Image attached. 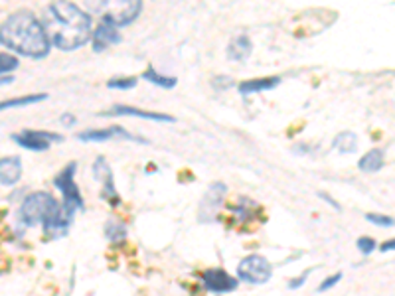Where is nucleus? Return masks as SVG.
Returning <instances> with one entry per match:
<instances>
[{"label": "nucleus", "instance_id": "f257e3e1", "mask_svg": "<svg viewBox=\"0 0 395 296\" xmlns=\"http://www.w3.org/2000/svg\"><path fill=\"white\" fill-rule=\"evenodd\" d=\"M42 26L49 44L61 51H73L91 39V16L73 2H51Z\"/></svg>", "mask_w": 395, "mask_h": 296}, {"label": "nucleus", "instance_id": "f03ea898", "mask_svg": "<svg viewBox=\"0 0 395 296\" xmlns=\"http://www.w3.org/2000/svg\"><path fill=\"white\" fill-rule=\"evenodd\" d=\"M0 44L30 59H44L51 48L42 22L28 10L14 12L2 22Z\"/></svg>", "mask_w": 395, "mask_h": 296}, {"label": "nucleus", "instance_id": "7ed1b4c3", "mask_svg": "<svg viewBox=\"0 0 395 296\" xmlns=\"http://www.w3.org/2000/svg\"><path fill=\"white\" fill-rule=\"evenodd\" d=\"M87 10L103 16L101 24H107V26H113L117 30L133 24L138 18V14L142 12V2H138V0L137 2H130V0H125V2H89Z\"/></svg>", "mask_w": 395, "mask_h": 296}, {"label": "nucleus", "instance_id": "20e7f679", "mask_svg": "<svg viewBox=\"0 0 395 296\" xmlns=\"http://www.w3.org/2000/svg\"><path fill=\"white\" fill-rule=\"evenodd\" d=\"M59 206V202L56 197L48 194V192H36L30 194L24 204L20 206V219L28 227H36L40 223H44Z\"/></svg>", "mask_w": 395, "mask_h": 296}, {"label": "nucleus", "instance_id": "39448f33", "mask_svg": "<svg viewBox=\"0 0 395 296\" xmlns=\"http://www.w3.org/2000/svg\"><path fill=\"white\" fill-rule=\"evenodd\" d=\"M273 276V266L263 255H249L237 265V280L247 285H265Z\"/></svg>", "mask_w": 395, "mask_h": 296}, {"label": "nucleus", "instance_id": "423d86ee", "mask_svg": "<svg viewBox=\"0 0 395 296\" xmlns=\"http://www.w3.org/2000/svg\"><path fill=\"white\" fill-rule=\"evenodd\" d=\"M75 170H78V162L68 164V166L59 172L58 176L54 178V186H56V190L61 192L66 206L73 207L75 211H81L83 206H85V202H83V197L79 194L78 184H75Z\"/></svg>", "mask_w": 395, "mask_h": 296}, {"label": "nucleus", "instance_id": "0eeeda50", "mask_svg": "<svg viewBox=\"0 0 395 296\" xmlns=\"http://www.w3.org/2000/svg\"><path fill=\"white\" fill-rule=\"evenodd\" d=\"M12 140L18 142L22 148H28V150H34V152H46L51 147V142H63V137L58 135V132L24 128L18 135H12Z\"/></svg>", "mask_w": 395, "mask_h": 296}, {"label": "nucleus", "instance_id": "6e6552de", "mask_svg": "<svg viewBox=\"0 0 395 296\" xmlns=\"http://www.w3.org/2000/svg\"><path fill=\"white\" fill-rule=\"evenodd\" d=\"M73 217H75V209L73 207L66 206L63 202L56 207V211L42 223L44 226V235L48 239H58L68 233L69 226L73 223Z\"/></svg>", "mask_w": 395, "mask_h": 296}, {"label": "nucleus", "instance_id": "1a4fd4ad", "mask_svg": "<svg viewBox=\"0 0 395 296\" xmlns=\"http://www.w3.org/2000/svg\"><path fill=\"white\" fill-rule=\"evenodd\" d=\"M202 285L209 292L216 295H226V292H233L239 286V280L236 276H231L226 269H207L202 273Z\"/></svg>", "mask_w": 395, "mask_h": 296}, {"label": "nucleus", "instance_id": "9d476101", "mask_svg": "<svg viewBox=\"0 0 395 296\" xmlns=\"http://www.w3.org/2000/svg\"><path fill=\"white\" fill-rule=\"evenodd\" d=\"M93 176L97 178L99 182L103 184V192H101V197L111 204V207H119L121 206V197L117 194V187H115V180H113V172H111V166L109 162L103 156H99L95 162H93Z\"/></svg>", "mask_w": 395, "mask_h": 296}, {"label": "nucleus", "instance_id": "9b49d317", "mask_svg": "<svg viewBox=\"0 0 395 296\" xmlns=\"http://www.w3.org/2000/svg\"><path fill=\"white\" fill-rule=\"evenodd\" d=\"M227 196V186L224 182H216V184H212L209 190L206 192V196L202 199V204H200V221H212L214 216H216V209L221 204H224V199Z\"/></svg>", "mask_w": 395, "mask_h": 296}, {"label": "nucleus", "instance_id": "f8f14e48", "mask_svg": "<svg viewBox=\"0 0 395 296\" xmlns=\"http://www.w3.org/2000/svg\"><path fill=\"white\" fill-rule=\"evenodd\" d=\"M103 117H138L147 118V121H157V123H174L176 118L170 117V115H162V113H150V111H142L137 107H128V105H115V107L107 111V113H101Z\"/></svg>", "mask_w": 395, "mask_h": 296}, {"label": "nucleus", "instance_id": "ddd939ff", "mask_svg": "<svg viewBox=\"0 0 395 296\" xmlns=\"http://www.w3.org/2000/svg\"><path fill=\"white\" fill-rule=\"evenodd\" d=\"M22 178V160L20 156L0 158V184L6 187L16 186Z\"/></svg>", "mask_w": 395, "mask_h": 296}, {"label": "nucleus", "instance_id": "4468645a", "mask_svg": "<svg viewBox=\"0 0 395 296\" xmlns=\"http://www.w3.org/2000/svg\"><path fill=\"white\" fill-rule=\"evenodd\" d=\"M121 42V36L119 32L113 26H107V24H99L95 32L91 34V44H93V51L95 54H101L105 51L111 46H115Z\"/></svg>", "mask_w": 395, "mask_h": 296}, {"label": "nucleus", "instance_id": "2eb2a0df", "mask_svg": "<svg viewBox=\"0 0 395 296\" xmlns=\"http://www.w3.org/2000/svg\"><path fill=\"white\" fill-rule=\"evenodd\" d=\"M251 51H253L251 38L247 34H239L227 46V58L231 59V61H245L251 56Z\"/></svg>", "mask_w": 395, "mask_h": 296}, {"label": "nucleus", "instance_id": "dca6fc26", "mask_svg": "<svg viewBox=\"0 0 395 296\" xmlns=\"http://www.w3.org/2000/svg\"><path fill=\"white\" fill-rule=\"evenodd\" d=\"M281 78H263V79H249L239 83V93L241 95H253V93H261V91H271V89L279 87Z\"/></svg>", "mask_w": 395, "mask_h": 296}, {"label": "nucleus", "instance_id": "f3484780", "mask_svg": "<svg viewBox=\"0 0 395 296\" xmlns=\"http://www.w3.org/2000/svg\"><path fill=\"white\" fill-rule=\"evenodd\" d=\"M384 166H385L384 150H379V148H372V150L365 152L364 156L360 158V162H358V168H360L362 172H367V174L379 172Z\"/></svg>", "mask_w": 395, "mask_h": 296}, {"label": "nucleus", "instance_id": "a211bd4d", "mask_svg": "<svg viewBox=\"0 0 395 296\" xmlns=\"http://www.w3.org/2000/svg\"><path fill=\"white\" fill-rule=\"evenodd\" d=\"M332 144H334V150H338L340 154H352L358 150V137L352 130H344V132L336 135Z\"/></svg>", "mask_w": 395, "mask_h": 296}, {"label": "nucleus", "instance_id": "6ab92c4d", "mask_svg": "<svg viewBox=\"0 0 395 296\" xmlns=\"http://www.w3.org/2000/svg\"><path fill=\"white\" fill-rule=\"evenodd\" d=\"M48 93H36V95H26V97H16V99H6V101H0V111H6V109H18V107H28L40 101H46Z\"/></svg>", "mask_w": 395, "mask_h": 296}, {"label": "nucleus", "instance_id": "aec40b11", "mask_svg": "<svg viewBox=\"0 0 395 296\" xmlns=\"http://www.w3.org/2000/svg\"><path fill=\"white\" fill-rule=\"evenodd\" d=\"M115 137V132H113V128H93V130H83V132H79L78 135V140L81 142H105L109 138Z\"/></svg>", "mask_w": 395, "mask_h": 296}, {"label": "nucleus", "instance_id": "412c9836", "mask_svg": "<svg viewBox=\"0 0 395 296\" xmlns=\"http://www.w3.org/2000/svg\"><path fill=\"white\" fill-rule=\"evenodd\" d=\"M140 78L147 79V81H150V83H154V85H158V87L162 89H174L178 83L176 78H164V75H160L154 68L145 69Z\"/></svg>", "mask_w": 395, "mask_h": 296}, {"label": "nucleus", "instance_id": "4be33fe9", "mask_svg": "<svg viewBox=\"0 0 395 296\" xmlns=\"http://www.w3.org/2000/svg\"><path fill=\"white\" fill-rule=\"evenodd\" d=\"M105 235H107L109 241L121 243V241L127 239V226L123 221H117V219H109L107 226H105Z\"/></svg>", "mask_w": 395, "mask_h": 296}, {"label": "nucleus", "instance_id": "5701e85b", "mask_svg": "<svg viewBox=\"0 0 395 296\" xmlns=\"http://www.w3.org/2000/svg\"><path fill=\"white\" fill-rule=\"evenodd\" d=\"M20 66V59L14 56V54H8V51H2L0 54V75L4 78V75H8L10 71H14V69H18Z\"/></svg>", "mask_w": 395, "mask_h": 296}, {"label": "nucleus", "instance_id": "b1692460", "mask_svg": "<svg viewBox=\"0 0 395 296\" xmlns=\"http://www.w3.org/2000/svg\"><path fill=\"white\" fill-rule=\"evenodd\" d=\"M107 87L127 91V89L137 87V78H113L107 81Z\"/></svg>", "mask_w": 395, "mask_h": 296}, {"label": "nucleus", "instance_id": "393cba45", "mask_svg": "<svg viewBox=\"0 0 395 296\" xmlns=\"http://www.w3.org/2000/svg\"><path fill=\"white\" fill-rule=\"evenodd\" d=\"M356 247H358V251H360L362 255L367 257L374 253L375 241L372 239V237H360V239H358V243H356Z\"/></svg>", "mask_w": 395, "mask_h": 296}, {"label": "nucleus", "instance_id": "a878e982", "mask_svg": "<svg viewBox=\"0 0 395 296\" xmlns=\"http://www.w3.org/2000/svg\"><path fill=\"white\" fill-rule=\"evenodd\" d=\"M365 219L379 227H394V217L379 216V214H365Z\"/></svg>", "mask_w": 395, "mask_h": 296}, {"label": "nucleus", "instance_id": "bb28decb", "mask_svg": "<svg viewBox=\"0 0 395 296\" xmlns=\"http://www.w3.org/2000/svg\"><path fill=\"white\" fill-rule=\"evenodd\" d=\"M342 280V273H336V275L328 276L326 280H322V285L318 286V292H324V290H330L332 286H336Z\"/></svg>", "mask_w": 395, "mask_h": 296}, {"label": "nucleus", "instance_id": "cd10ccee", "mask_svg": "<svg viewBox=\"0 0 395 296\" xmlns=\"http://www.w3.org/2000/svg\"><path fill=\"white\" fill-rule=\"evenodd\" d=\"M212 85L219 91H224V89H229L233 85V79L227 78V75H217V78L212 79Z\"/></svg>", "mask_w": 395, "mask_h": 296}, {"label": "nucleus", "instance_id": "c85d7f7f", "mask_svg": "<svg viewBox=\"0 0 395 296\" xmlns=\"http://www.w3.org/2000/svg\"><path fill=\"white\" fill-rule=\"evenodd\" d=\"M312 271H305L300 276H296V278H293V280H288V288L291 290H296V288H300V286L305 285L306 278H308V275H310Z\"/></svg>", "mask_w": 395, "mask_h": 296}, {"label": "nucleus", "instance_id": "c756f323", "mask_svg": "<svg viewBox=\"0 0 395 296\" xmlns=\"http://www.w3.org/2000/svg\"><path fill=\"white\" fill-rule=\"evenodd\" d=\"M318 197H320V199H324L326 204H330V207H332V209H336V211H340V209H342V207H340V204H338L336 199H332V197L328 196V194H322V192H318Z\"/></svg>", "mask_w": 395, "mask_h": 296}, {"label": "nucleus", "instance_id": "7c9ffc66", "mask_svg": "<svg viewBox=\"0 0 395 296\" xmlns=\"http://www.w3.org/2000/svg\"><path fill=\"white\" fill-rule=\"evenodd\" d=\"M61 125H66V127L75 125V117H73L71 113H63V115H61Z\"/></svg>", "mask_w": 395, "mask_h": 296}, {"label": "nucleus", "instance_id": "2f4dec72", "mask_svg": "<svg viewBox=\"0 0 395 296\" xmlns=\"http://www.w3.org/2000/svg\"><path fill=\"white\" fill-rule=\"evenodd\" d=\"M394 247H395V241L391 239V241H385V243H382V245H379V251H382V253H387V251H394Z\"/></svg>", "mask_w": 395, "mask_h": 296}, {"label": "nucleus", "instance_id": "473e14b6", "mask_svg": "<svg viewBox=\"0 0 395 296\" xmlns=\"http://www.w3.org/2000/svg\"><path fill=\"white\" fill-rule=\"evenodd\" d=\"M12 81H14L12 75H4V78H0V85H8V83H12Z\"/></svg>", "mask_w": 395, "mask_h": 296}]
</instances>
